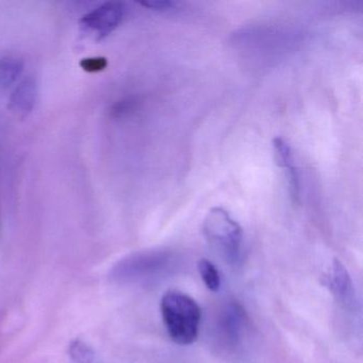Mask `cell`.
I'll return each instance as SVG.
<instances>
[{"label":"cell","mask_w":363,"mask_h":363,"mask_svg":"<svg viewBox=\"0 0 363 363\" xmlns=\"http://www.w3.org/2000/svg\"><path fill=\"white\" fill-rule=\"evenodd\" d=\"M69 356L75 363H93L94 352L86 343L75 340L69 346Z\"/></svg>","instance_id":"11"},{"label":"cell","mask_w":363,"mask_h":363,"mask_svg":"<svg viewBox=\"0 0 363 363\" xmlns=\"http://www.w3.org/2000/svg\"><path fill=\"white\" fill-rule=\"evenodd\" d=\"M24 71V65L18 59L0 60V89L9 88Z\"/></svg>","instance_id":"9"},{"label":"cell","mask_w":363,"mask_h":363,"mask_svg":"<svg viewBox=\"0 0 363 363\" xmlns=\"http://www.w3.org/2000/svg\"><path fill=\"white\" fill-rule=\"evenodd\" d=\"M37 86L35 80L26 79L13 91L10 97V109L20 116H26L35 105Z\"/></svg>","instance_id":"8"},{"label":"cell","mask_w":363,"mask_h":363,"mask_svg":"<svg viewBox=\"0 0 363 363\" xmlns=\"http://www.w3.org/2000/svg\"><path fill=\"white\" fill-rule=\"evenodd\" d=\"M245 312L239 303H227L220 314V328L223 335L230 343H238L245 326Z\"/></svg>","instance_id":"6"},{"label":"cell","mask_w":363,"mask_h":363,"mask_svg":"<svg viewBox=\"0 0 363 363\" xmlns=\"http://www.w3.org/2000/svg\"><path fill=\"white\" fill-rule=\"evenodd\" d=\"M107 59L103 57H95V58H86L80 62V67L84 71L88 73H97L104 71L107 67Z\"/></svg>","instance_id":"12"},{"label":"cell","mask_w":363,"mask_h":363,"mask_svg":"<svg viewBox=\"0 0 363 363\" xmlns=\"http://www.w3.org/2000/svg\"><path fill=\"white\" fill-rule=\"evenodd\" d=\"M140 5L148 8V9L155 10V11L162 12L171 10L175 6V3L165 0V1H147V3H141Z\"/></svg>","instance_id":"13"},{"label":"cell","mask_w":363,"mask_h":363,"mask_svg":"<svg viewBox=\"0 0 363 363\" xmlns=\"http://www.w3.org/2000/svg\"><path fill=\"white\" fill-rule=\"evenodd\" d=\"M197 269H199V275L208 290L218 292L220 290V284H222V279H220V272L218 271L216 265L208 259L203 258L197 263Z\"/></svg>","instance_id":"10"},{"label":"cell","mask_w":363,"mask_h":363,"mask_svg":"<svg viewBox=\"0 0 363 363\" xmlns=\"http://www.w3.org/2000/svg\"><path fill=\"white\" fill-rule=\"evenodd\" d=\"M273 147L276 162H277L278 167L284 169V176L288 180L291 197L296 201L299 195V178L296 167H295L292 150H291L288 142L280 137H276L273 140Z\"/></svg>","instance_id":"5"},{"label":"cell","mask_w":363,"mask_h":363,"mask_svg":"<svg viewBox=\"0 0 363 363\" xmlns=\"http://www.w3.org/2000/svg\"><path fill=\"white\" fill-rule=\"evenodd\" d=\"M171 261V255L165 250L133 255L118 263L114 276L118 279L133 280L147 278L164 271Z\"/></svg>","instance_id":"3"},{"label":"cell","mask_w":363,"mask_h":363,"mask_svg":"<svg viewBox=\"0 0 363 363\" xmlns=\"http://www.w3.org/2000/svg\"><path fill=\"white\" fill-rule=\"evenodd\" d=\"M163 324L174 343L191 345L196 341L201 322V309L186 293L169 290L160 303Z\"/></svg>","instance_id":"1"},{"label":"cell","mask_w":363,"mask_h":363,"mask_svg":"<svg viewBox=\"0 0 363 363\" xmlns=\"http://www.w3.org/2000/svg\"><path fill=\"white\" fill-rule=\"evenodd\" d=\"M123 16L122 4L106 3L84 16L80 24L89 33H95L99 39H103L121 24Z\"/></svg>","instance_id":"4"},{"label":"cell","mask_w":363,"mask_h":363,"mask_svg":"<svg viewBox=\"0 0 363 363\" xmlns=\"http://www.w3.org/2000/svg\"><path fill=\"white\" fill-rule=\"evenodd\" d=\"M329 290L337 301L348 303L354 297V286L347 269L341 261L335 259L330 277L328 278Z\"/></svg>","instance_id":"7"},{"label":"cell","mask_w":363,"mask_h":363,"mask_svg":"<svg viewBox=\"0 0 363 363\" xmlns=\"http://www.w3.org/2000/svg\"><path fill=\"white\" fill-rule=\"evenodd\" d=\"M203 233L227 262L235 264L241 260L243 230L226 210L212 208L203 220Z\"/></svg>","instance_id":"2"}]
</instances>
